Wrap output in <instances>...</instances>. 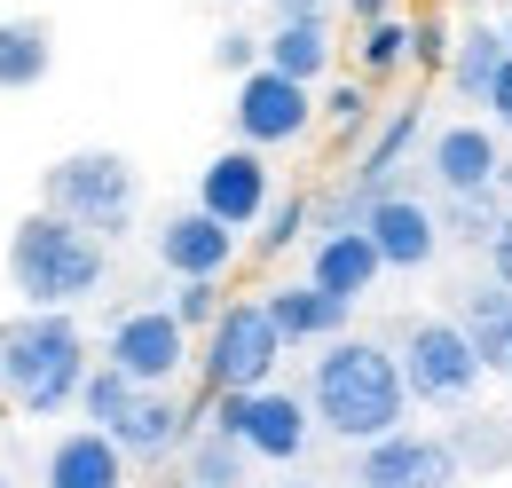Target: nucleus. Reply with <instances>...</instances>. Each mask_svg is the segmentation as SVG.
<instances>
[{
	"label": "nucleus",
	"mask_w": 512,
	"mask_h": 488,
	"mask_svg": "<svg viewBox=\"0 0 512 488\" xmlns=\"http://www.w3.org/2000/svg\"><path fill=\"white\" fill-rule=\"evenodd\" d=\"M449 441H457V457H465L473 473H497V465H512V426H489V418H473V426H457Z\"/></svg>",
	"instance_id": "c85d7f7f"
},
{
	"label": "nucleus",
	"mask_w": 512,
	"mask_h": 488,
	"mask_svg": "<svg viewBox=\"0 0 512 488\" xmlns=\"http://www.w3.org/2000/svg\"><path fill=\"white\" fill-rule=\"evenodd\" d=\"M268 63L292 71V79H323V71L339 63L331 16H276V24H268Z\"/></svg>",
	"instance_id": "5701e85b"
},
{
	"label": "nucleus",
	"mask_w": 512,
	"mask_h": 488,
	"mask_svg": "<svg viewBox=\"0 0 512 488\" xmlns=\"http://www.w3.org/2000/svg\"><path fill=\"white\" fill-rule=\"evenodd\" d=\"M150 252H158V268L182 284V276H229L237 268V229L221 221V213H205V205H182V213H166L158 229H150Z\"/></svg>",
	"instance_id": "2eb2a0df"
},
{
	"label": "nucleus",
	"mask_w": 512,
	"mask_h": 488,
	"mask_svg": "<svg viewBox=\"0 0 512 488\" xmlns=\"http://www.w3.org/2000/svg\"><path fill=\"white\" fill-rule=\"evenodd\" d=\"M505 40H512V24H505Z\"/></svg>",
	"instance_id": "58836bf2"
},
{
	"label": "nucleus",
	"mask_w": 512,
	"mask_h": 488,
	"mask_svg": "<svg viewBox=\"0 0 512 488\" xmlns=\"http://www.w3.org/2000/svg\"><path fill=\"white\" fill-rule=\"evenodd\" d=\"M56 71V24L48 16H0V95H32Z\"/></svg>",
	"instance_id": "412c9836"
},
{
	"label": "nucleus",
	"mask_w": 512,
	"mask_h": 488,
	"mask_svg": "<svg viewBox=\"0 0 512 488\" xmlns=\"http://www.w3.org/2000/svg\"><path fill=\"white\" fill-rule=\"evenodd\" d=\"M127 473H134V457L111 426H71L40 457V488H127Z\"/></svg>",
	"instance_id": "dca6fc26"
},
{
	"label": "nucleus",
	"mask_w": 512,
	"mask_h": 488,
	"mask_svg": "<svg viewBox=\"0 0 512 488\" xmlns=\"http://www.w3.org/2000/svg\"><path fill=\"white\" fill-rule=\"evenodd\" d=\"M457 323L473 331V355L489 363V378H512V284L505 276H481L457 292Z\"/></svg>",
	"instance_id": "6ab92c4d"
},
{
	"label": "nucleus",
	"mask_w": 512,
	"mask_h": 488,
	"mask_svg": "<svg viewBox=\"0 0 512 488\" xmlns=\"http://www.w3.org/2000/svg\"><path fill=\"white\" fill-rule=\"evenodd\" d=\"M323 126H339V134H363V126H371V79H347V87H331V95H323Z\"/></svg>",
	"instance_id": "7c9ffc66"
},
{
	"label": "nucleus",
	"mask_w": 512,
	"mask_h": 488,
	"mask_svg": "<svg viewBox=\"0 0 512 488\" xmlns=\"http://www.w3.org/2000/svg\"><path fill=\"white\" fill-rule=\"evenodd\" d=\"M190 339H197V331L174 315V300H166V307L150 300V307L111 315V331H103V355H111L119 370H134L142 386H174V378L190 370Z\"/></svg>",
	"instance_id": "9d476101"
},
{
	"label": "nucleus",
	"mask_w": 512,
	"mask_h": 488,
	"mask_svg": "<svg viewBox=\"0 0 512 488\" xmlns=\"http://www.w3.org/2000/svg\"><path fill=\"white\" fill-rule=\"evenodd\" d=\"M190 488H197V481H190Z\"/></svg>",
	"instance_id": "a19ab883"
},
{
	"label": "nucleus",
	"mask_w": 512,
	"mask_h": 488,
	"mask_svg": "<svg viewBox=\"0 0 512 488\" xmlns=\"http://www.w3.org/2000/svg\"><path fill=\"white\" fill-rule=\"evenodd\" d=\"M213 63H221V71H253V63H268V32H245V24H229V32L213 40Z\"/></svg>",
	"instance_id": "2f4dec72"
},
{
	"label": "nucleus",
	"mask_w": 512,
	"mask_h": 488,
	"mask_svg": "<svg viewBox=\"0 0 512 488\" xmlns=\"http://www.w3.org/2000/svg\"><path fill=\"white\" fill-rule=\"evenodd\" d=\"M489 276H505V284H512V213H505V229L489 237Z\"/></svg>",
	"instance_id": "f704fd0d"
},
{
	"label": "nucleus",
	"mask_w": 512,
	"mask_h": 488,
	"mask_svg": "<svg viewBox=\"0 0 512 488\" xmlns=\"http://www.w3.org/2000/svg\"><path fill=\"white\" fill-rule=\"evenodd\" d=\"M221 284H213V276H182V284H174V315H182V323H190V331H213V323H221Z\"/></svg>",
	"instance_id": "c756f323"
},
{
	"label": "nucleus",
	"mask_w": 512,
	"mask_h": 488,
	"mask_svg": "<svg viewBox=\"0 0 512 488\" xmlns=\"http://www.w3.org/2000/svg\"><path fill=\"white\" fill-rule=\"evenodd\" d=\"M268 488H323V481H268Z\"/></svg>",
	"instance_id": "4c0bfd02"
},
{
	"label": "nucleus",
	"mask_w": 512,
	"mask_h": 488,
	"mask_svg": "<svg viewBox=\"0 0 512 488\" xmlns=\"http://www.w3.org/2000/svg\"><path fill=\"white\" fill-rule=\"evenodd\" d=\"M481 111H489V119H497V126L512 134V63L497 71V87H489V103H481Z\"/></svg>",
	"instance_id": "72a5a7b5"
},
{
	"label": "nucleus",
	"mask_w": 512,
	"mask_h": 488,
	"mask_svg": "<svg viewBox=\"0 0 512 488\" xmlns=\"http://www.w3.org/2000/svg\"><path fill=\"white\" fill-rule=\"evenodd\" d=\"M363 229L379 237V252H386V268H394V276L434 268V260H442V244H449L442 205H434V197H418V189H379V197L363 205Z\"/></svg>",
	"instance_id": "ddd939ff"
},
{
	"label": "nucleus",
	"mask_w": 512,
	"mask_h": 488,
	"mask_svg": "<svg viewBox=\"0 0 512 488\" xmlns=\"http://www.w3.org/2000/svg\"><path fill=\"white\" fill-rule=\"evenodd\" d=\"M182 457H190V481L197 488H245V465H260L253 449H245L237 433H221L213 418L190 433V449H182Z\"/></svg>",
	"instance_id": "393cba45"
},
{
	"label": "nucleus",
	"mask_w": 512,
	"mask_h": 488,
	"mask_svg": "<svg viewBox=\"0 0 512 488\" xmlns=\"http://www.w3.org/2000/svg\"><path fill=\"white\" fill-rule=\"evenodd\" d=\"M48 205L87 221L95 237H127L134 213H142V174H134L127 150H71L48 166Z\"/></svg>",
	"instance_id": "39448f33"
},
{
	"label": "nucleus",
	"mask_w": 512,
	"mask_h": 488,
	"mask_svg": "<svg viewBox=\"0 0 512 488\" xmlns=\"http://www.w3.org/2000/svg\"><path fill=\"white\" fill-rule=\"evenodd\" d=\"M347 16L355 24H379V16H394V0H347Z\"/></svg>",
	"instance_id": "e433bc0d"
},
{
	"label": "nucleus",
	"mask_w": 512,
	"mask_h": 488,
	"mask_svg": "<svg viewBox=\"0 0 512 488\" xmlns=\"http://www.w3.org/2000/svg\"><path fill=\"white\" fill-rule=\"evenodd\" d=\"M505 126L497 119H449L426 134V174L434 189H505Z\"/></svg>",
	"instance_id": "4468645a"
},
{
	"label": "nucleus",
	"mask_w": 512,
	"mask_h": 488,
	"mask_svg": "<svg viewBox=\"0 0 512 488\" xmlns=\"http://www.w3.org/2000/svg\"><path fill=\"white\" fill-rule=\"evenodd\" d=\"M426 142V103H394L379 119V134L363 142V158L347 166V189L323 205V229H339V221H363V205L379 197V189H394V174H402V158Z\"/></svg>",
	"instance_id": "9b49d317"
},
{
	"label": "nucleus",
	"mask_w": 512,
	"mask_h": 488,
	"mask_svg": "<svg viewBox=\"0 0 512 488\" xmlns=\"http://www.w3.org/2000/svg\"><path fill=\"white\" fill-rule=\"evenodd\" d=\"M308 402H316L323 433H331L339 449H363V441H379V433L410 426V402H418V394H410L394 347L339 331V339H323V355L308 363Z\"/></svg>",
	"instance_id": "f257e3e1"
},
{
	"label": "nucleus",
	"mask_w": 512,
	"mask_h": 488,
	"mask_svg": "<svg viewBox=\"0 0 512 488\" xmlns=\"http://www.w3.org/2000/svg\"><path fill=\"white\" fill-rule=\"evenodd\" d=\"M512 63V40L505 24H465L457 32V48H449V87H457V103H489V87H497V71Z\"/></svg>",
	"instance_id": "4be33fe9"
},
{
	"label": "nucleus",
	"mask_w": 512,
	"mask_h": 488,
	"mask_svg": "<svg viewBox=\"0 0 512 488\" xmlns=\"http://www.w3.org/2000/svg\"><path fill=\"white\" fill-rule=\"evenodd\" d=\"M449 48H457V32H442V24L426 16V24H418V56H410V63H426V71H449Z\"/></svg>",
	"instance_id": "473e14b6"
},
{
	"label": "nucleus",
	"mask_w": 512,
	"mask_h": 488,
	"mask_svg": "<svg viewBox=\"0 0 512 488\" xmlns=\"http://www.w3.org/2000/svg\"><path fill=\"white\" fill-rule=\"evenodd\" d=\"M394 355H402V378L426 410H473L489 386V363L473 355V331L457 315H410L394 331Z\"/></svg>",
	"instance_id": "20e7f679"
},
{
	"label": "nucleus",
	"mask_w": 512,
	"mask_h": 488,
	"mask_svg": "<svg viewBox=\"0 0 512 488\" xmlns=\"http://www.w3.org/2000/svg\"><path fill=\"white\" fill-rule=\"evenodd\" d=\"M0 488H16V481H0Z\"/></svg>",
	"instance_id": "ea45409f"
},
{
	"label": "nucleus",
	"mask_w": 512,
	"mask_h": 488,
	"mask_svg": "<svg viewBox=\"0 0 512 488\" xmlns=\"http://www.w3.org/2000/svg\"><path fill=\"white\" fill-rule=\"evenodd\" d=\"M213 426L237 433L260 465H300L323 418H316V402H308V386L292 394V386L268 378V386H245V394H213Z\"/></svg>",
	"instance_id": "423d86ee"
},
{
	"label": "nucleus",
	"mask_w": 512,
	"mask_h": 488,
	"mask_svg": "<svg viewBox=\"0 0 512 488\" xmlns=\"http://www.w3.org/2000/svg\"><path fill=\"white\" fill-rule=\"evenodd\" d=\"M134 402H142V378H134V370H119L111 355H95L87 386H79V418H87V426H119Z\"/></svg>",
	"instance_id": "a878e982"
},
{
	"label": "nucleus",
	"mask_w": 512,
	"mask_h": 488,
	"mask_svg": "<svg viewBox=\"0 0 512 488\" xmlns=\"http://www.w3.org/2000/svg\"><path fill=\"white\" fill-rule=\"evenodd\" d=\"M268 16H331V0H268Z\"/></svg>",
	"instance_id": "c9c22d12"
},
{
	"label": "nucleus",
	"mask_w": 512,
	"mask_h": 488,
	"mask_svg": "<svg viewBox=\"0 0 512 488\" xmlns=\"http://www.w3.org/2000/svg\"><path fill=\"white\" fill-rule=\"evenodd\" d=\"M292 244H308V197H276L268 221H260V237H253V252L260 260H284Z\"/></svg>",
	"instance_id": "cd10ccee"
},
{
	"label": "nucleus",
	"mask_w": 512,
	"mask_h": 488,
	"mask_svg": "<svg viewBox=\"0 0 512 488\" xmlns=\"http://www.w3.org/2000/svg\"><path fill=\"white\" fill-rule=\"evenodd\" d=\"M457 481H465V457L449 433L394 426L363 449H347V488H457Z\"/></svg>",
	"instance_id": "1a4fd4ad"
},
{
	"label": "nucleus",
	"mask_w": 512,
	"mask_h": 488,
	"mask_svg": "<svg viewBox=\"0 0 512 488\" xmlns=\"http://www.w3.org/2000/svg\"><path fill=\"white\" fill-rule=\"evenodd\" d=\"M410 56H418V24H402V16L363 24V79H371V87H386Z\"/></svg>",
	"instance_id": "bb28decb"
},
{
	"label": "nucleus",
	"mask_w": 512,
	"mask_h": 488,
	"mask_svg": "<svg viewBox=\"0 0 512 488\" xmlns=\"http://www.w3.org/2000/svg\"><path fill=\"white\" fill-rule=\"evenodd\" d=\"M434 205H442V229L449 244H481L489 252V237L505 229V213H512V189H434Z\"/></svg>",
	"instance_id": "b1692460"
},
{
	"label": "nucleus",
	"mask_w": 512,
	"mask_h": 488,
	"mask_svg": "<svg viewBox=\"0 0 512 488\" xmlns=\"http://www.w3.org/2000/svg\"><path fill=\"white\" fill-rule=\"evenodd\" d=\"M308 276H316L323 292H339V300H371L379 276H394V268H386L379 237H371L363 221H339V229H323V237L308 244Z\"/></svg>",
	"instance_id": "f3484780"
},
{
	"label": "nucleus",
	"mask_w": 512,
	"mask_h": 488,
	"mask_svg": "<svg viewBox=\"0 0 512 488\" xmlns=\"http://www.w3.org/2000/svg\"><path fill=\"white\" fill-rule=\"evenodd\" d=\"M197 205L221 213L229 229H260L268 205H276V166H268V150H260V142L213 150V158L197 166Z\"/></svg>",
	"instance_id": "f8f14e48"
},
{
	"label": "nucleus",
	"mask_w": 512,
	"mask_h": 488,
	"mask_svg": "<svg viewBox=\"0 0 512 488\" xmlns=\"http://www.w3.org/2000/svg\"><path fill=\"white\" fill-rule=\"evenodd\" d=\"M268 307H276V323H284V339H292V347H323V339H339V331H347V315H355V300L323 292L316 276L276 284V292H268Z\"/></svg>",
	"instance_id": "aec40b11"
},
{
	"label": "nucleus",
	"mask_w": 512,
	"mask_h": 488,
	"mask_svg": "<svg viewBox=\"0 0 512 488\" xmlns=\"http://www.w3.org/2000/svg\"><path fill=\"white\" fill-rule=\"evenodd\" d=\"M87 370H95V347L71 307H24L16 323H0V402L8 410H24V418L79 410Z\"/></svg>",
	"instance_id": "f03ea898"
},
{
	"label": "nucleus",
	"mask_w": 512,
	"mask_h": 488,
	"mask_svg": "<svg viewBox=\"0 0 512 488\" xmlns=\"http://www.w3.org/2000/svg\"><path fill=\"white\" fill-rule=\"evenodd\" d=\"M284 323H276V307L268 300H229L221 307V323L205 331V355H197V370H205V394H245V386H268L276 378V363H284Z\"/></svg>",
	"instance_id": "0eeeda50"
},
{
	"label": "nucleus",
	"mask_w": 512,
	"mask_h": 488,
	"mask_svg": "<svg viewBox=\"0 0 512 488\" xmlns=\"http://www.w3.org/2000/svg\"><path fill=\"white\" fill-rule=\"evenodd\" d=\"M323 119V95L316 79H292V71H276V63H253V71H237V95H229V126H237V142H260V150H292L308 126Z\"/></svg>",
	"instance_id": "6e6552de"
},
{
	"label": "nucleus",
	"mask_w": 512,
	"mask_h": 488,
	"mask_svg": "<svg viewBox=\"0 0 512 488\" xmlns=\"http://www.w3.org/2000/svg\"><path fill=\"white\" fill-rule=\"evenodd\" d=\"M119 441H127V457L134 465H166L174 449H190V433H197V410L174 394V386H142V402H134L127 418H119Z\"/></svg>",
	"instance_id": "a211bd4d"
},
{
	"label": "nucleus",
	"mask_w": 512,
	"mask_h": 488,
	"mask_svg": "<svg viewBox=\"0 0 512 488\" xmlns=\"http://www.w3.org/2000/svg\"><path fill=\"white\" fill-rule=\"evenodd\" d=\"M103 284H111V237H95L87 221L40 205L8 229V292L24 307H87Z\"/></svg>",
	"instance_id": "7ed1b4c3"
}]
</instances>
